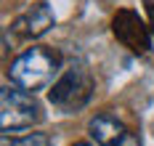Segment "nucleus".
<instances>
[{
  "label": "nucleus",
  "instance_id": "f257e3e1",
  "mask_svg": "<svg viewBox=\"0 0 154 146\" xmlns=\"http://www.w3.org/2000/svg\"><path fill=\"white\" fill-rule=\"evenodd\" d=\"M61 66V56L53 48H45V45H37V48L24 50L16 61H11L8 66V77L14 85L24 88V90H43L45 85H51V80L56 77Z\"/></svg>",
  "mask_w": 154,
  "mask_h": 146
},
{
  "label": "nucleus",
  "instance_id": "f03ea898",
  "mask_svg": "<svg viewBox=\"0 0 154 146\" xmlns=\"http://www.w3.org/2000/svg\"><path fill=\"white\" fill-rule=\"evenodd\" d=\"M91 93H93L91 72L82 64H75L53 82V88L48 90V101H51V106H56L59 112L72 114V112L82 109V106L91 101Z\"/></svg>",
  "mask_w": 154,
  "mask_h": 146
},
{
  "label": "nucleus",
  "instance_id": "7ed1b4c3",
  "mask_svg": "<svg viewBox=\"0 0 154 146\" xmlns=\"http://www.w3.org/2000/svg\"><path fill=\"white\" fill-rule=\"evenodd\" d=\"M40 104L35 93L24 88H3L0 90V128L5 130H24L40 122Z\"/></svg>",
  "mask_w": 154,
  "mask_h": 146
},
{
  "label": "nucleus",
  "instance_id": "20e7f679",
  "mask_svg": "<svg viewBox=\"0 0 154 146\" xmlns=\"http://www.w3.org/2000/svg\"><path fill=\"white\" fill-rule=\"evenodd\" d=\"M112 32L122 43L125 48L136 56H146L152 50V29L138 19V14L133 11H117L112 19Z\"/></svg>",
  "mask_w": 154,
  "mask_h": 146
},
{
  "label": "nucleus",
  "instance_id": "39448f33",
  "mask_svg": "<svg viewBox=\"0 0 154 146\" xmlns=\"http://www.w3.org/2000/svg\"><path fill=\"white\" fill-rule=\"evenodd\" d=\"M88 133L98 146H141V138L130 133L114 114H96L88 122Z\"/></svg>",
  "mask_w": 154,
  "mask_h": 146
},
{
  "label": "nucleus",
  "instance_id": "423d86ee",
  "mask_svg": "<svg viewBox=\"0 0 154 146\" xmlns=\"http://www.w3.org/2000/svg\"><path fill=\"white\" fill-rule=\"evenodd\" d=\"M53 24H56V19H53V14H51L48 3H45V0H40V3L32 5L24 16L16 19L11 29H14L19 37H24V40H35V37H43Z\"/></svg>",
  "mask_w": 154,
  "mask_h": 146
},
{
  "label": "nucleus",
  "instance_id": "0eeeda50",
  "mask_svg": "<svg viewBox=\"0 0 154 146\" xmlns=\"http://www.w3.org/2000/svg\"><path fill=\"white\" fill-rule=\"evenodd\" d=\"M3 146H51V138L45 133H32L27 138H16V141H5Z\"/></svg>",
  "mask_w": 154,
  "mask_h": 146
},
{
  "label": "nucleus",
  "instance_id": "6e6552de",
  "mask_svg": "<svg viewBox=\"0 0 154 146\" xmlns=\"http://www.w3.org/2000/svg\"><path fill=\"white\" fill-rule=\"evenodd\" d=\"M143 8H146V14H149V29L154 35V0H143Z\"/></svg>",
  "mask_w": 154,
  "mask_h": 146
},
{
  "label": "nucleus",
  "instance_id": "1a4fd4ad",
  "mask_svg": "<svg viewBox=\"0 0 154 146\" xmlns=\"http://www.w3.org/2000/svg\"><path fill=\"white\" fill-rule=\"evenodd\" d=\"M75 146H91V144H75Z\"/></svg>",
  "mask_w": 154,
  "mask_h": 146
}]
</instances>
